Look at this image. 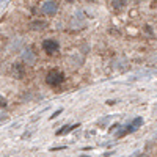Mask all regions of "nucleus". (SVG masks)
<instances>
[{
	"mask_svg": "<svg viewBox=\"0 0 157 157\" xmlns=\"http://www.w3.org/2000/svg\"><path fill=\"white\" fill-rule=\"evenodd\" d=\"M32 54H33V52L29 49V50H25V55H24V57H25V60H27V61H30V63L33 61V55H32Z\"/></svg>",
	"mask_w": 157,
	"mask_h": 157,
	"instance_id": "obj_9",
	"label": "nucleus"
},
{
	"mask_svg": "<svg viewBox=\"0 0 157 157\" xmlns=\"http://www.w3.org/2000/svg\"><path fill=\"white\" fill-rule=\"evenodd\" d=\"M6 105V101L5 99H0V107H5Z\"/></svg>",
	"mask_w": 157,
	"mask_h": 157,
	"instance_id": "obj_11",
	"label": "nucleus"
},
{
	"mask_svg": "<svg viewBox=\"0 0 157 157\" xmlns=\"http://www.w3.org/2000/svg\"><path fill=\"white\" fill-rule=\"evenodd\" d=\"M57 2H54V0H47L46 3H43V6H41V11L44 13V14H47V16H54L55 13H57Z\"/></svg>",
	"mask_w": 157,
	"mask_h": 157,
	"instance_id": "obj_3",
	"label": "nucleus"
},
{
	"mask_svg": "<svg viewBox=\"0 0 157 157\" xmlns=\"http://www.w3.org/2000/svg\"><path fill=\"white\" fill-rule=\"evenodd\" d=\"M124 5H126V0H113V8H115L116 11L123 10Z\"/></svg>",
	"mask_w": 157,
	"mask_h": 157,
	"instance_id": "obj_8",
	"label": "nucleus"
},
{
	"mask_svg": "<svg viewBox=\"0 0 157 157\" xmlns=\"http://www.w3.org/2000/svg\"><path fill=\"white\" fill-rule=\"evenodd\" d=\"M43 49L46 54L52 55V54H55V52H58L60 49V44L57 39H46V41H43Z\"/></svg>",
	"mask_w": 157,
	"mask_h": 157,
	"instance_id": "obj_2",
	"label": "nucleus"
},
{
	"mask_svg": "<svg viewBox=\"0 0 157 157\" xmlns=\"http://www.w3.org/2000/svg\"><path fill=\"white\" fill-rule=\"evenodd\" d=\"M46 27H47V24L44 21H33L30 24V29L32 30H44Z\"/></svg>",
	"mask_w": 157,
	"mask_h": 157,
	"instance_id": "obj_5",
	"label": "nucleus"
},
{
	"mask_svg": "<svg viewBox=\"0 0 157 157\" xmlns=\"http://www.w3.org/2000/svg\"><path fill=\"white\" fill-rule=\"evenodd\" d=\"M61 112H63V110H61V109H60V110H57V112H55V113H54V115H52V116H50V118H52V120H54V118H57V116H58V115H60V113H61Z\"/></svg>",
	"mask_w": 157,
	"mask_h": 157,
	"instance_id": "obj_10",
	"label": "nucleus"
},
{
	"mask_svg": "<svg viewBox=\"0 0 157 157\" xmlns=\"http://www.w3.org/2000/svg\"><path fill=\"white\" fill-rule=\"evenodd\" d=\"M46 82H47L50 86H57V85H60V83L64 82V75H63V72H60V71H50V72L47 74V77H46Z\"/></svg>",
	"mask_w": 157,
	"mask_h": 157,
	"instance_id": "obj_1",
	"label": "nucleus"
},
{
	"mask_svg": "<svg viewBox=\"0 0 157 157\" xmlns=\"http://www.w3.org/2000/svg\"><path fill=\"white\" fill-rule=\"evenodd\" d=\"M11 74L14 75L16 78H22L24 74H25V69L22 64H13V68H11Z\"/></svg>",
	"mask_w": 157,
	"mask_h": 157,
	"instance_id": "obj_4",
	"label": "nucleus"
},
{
	"mask_svg": "<svg viewBox=\"0 0 157 157\" xmlns=\"http://www.w3.org/2000/svg\"><path fill=\"white\" fill-rule=\"evenodd\" d=\"M141 124H143V120H141V118H135V120L129 124V127H130V130H132V132H135V130H137Z\"/></svg>",
	"mask_w": 157,
	"mask_h": 157,
	"instance_id": "obj_6",
	"label": "nucleus"
},
{
	"mask_svg": "<svg viewBox=\"0 0 157 157\" xmlns=\"http://www.w3.org/2000/svg\"><path fill=\"white\" fill-rule=\"evenodd\" d=\"M78 124H74V126H64V127H61L58 132H57V135H63V134H68V132H71L72 129H75Z\"/></svg>",
	"mask_w": 157,
	"mask_h": 157,
	"instance_id": "obj_7",
	"label": "nucleus"
}]
</instances>
